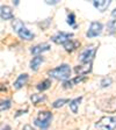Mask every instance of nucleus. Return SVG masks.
<instances>
[{"instance_id":"nucleus-13","label":"nucleus","mask_w":116,"mask_h":130,"mask_svg":"<svg viewBox=\"0 0 116 130\" xmlns=\"http://www.w3.org/2000/svg\"><path fill=\"white\" fill-rule=\"evenodd\" d=\"M93 4H94V6L100 12H103L106 8L110 5V1H109V0H95Z\"/></svg>"},{"instance_id":"nucleus-5","label":"nucleus","mask_w":116,"mask_h":130,"mask_svg":"<svg viewBox=\"0 0 116 130\" xmlns=\"http://www.w3.org/2000/svg\"><path fill=\"white\" fill-rule=\"evenodd\" d=\"M99 108L103 111H109V113L116 111V98H109L103 102H100Z\"/></svg>"},{"instance_id":"nucleus-14","label":"nucleus","mask_w":116,"mask_h":130,"mask_svg":"<svg viewBox=\"0 0 116 130\" xmlns=\"http://www.w3.org/2000/svg\"><path fill=\"white\" fill-rule=\"evenodd\" d=\"M78 46H79V42H77V41H72V40H70L69 42H66V43L64 44L65 50H66V51H69V52L74 51Z\"/></svg>"},{"instance_id":"nucleus-4","label":"nucleus","mask_w":116,"mask_h":130,"mask_svg":"<svg viewBox=\"0 0 116 130\" xmlns=\"http://www.w3.org/2000/svg\"><path fill=\"white\" fill-rule=\"evenodd\" d=\"M95 52H96V48H94V45L87 46L85 50L81 51L79 59L81 60V63H91L95 56Z\"/></svg>"},{"instance_id":"nucleus-21","label":"nucleus","mask_w":116,"mask_h":130,"mask_svg":"<svg viewBox=\"0 0 116 130\" xmlns=\"http://www.w3.org/2000/svg\"><path fill=\"white\" fill-rule=\"evenodd\" d=\"M107 28H108V31L110 32V34L116 32V20H111V21H109L108 24H107Z\"/></svg>"},{"instance_id":"nucleus-11","label":"nucleus","mask_w":116,"mask_h":130,"mask_svg":"<svg viewBox=\"0 0 116 130\" xmlns=\"http://www.w3.org/2000/svg\"><path fill=\"white\" fill-rule=\"evenodd\" d=\"M27 80H28V74L27 73H23V74H20L19 76V78L15 80V83H14V88H16V89H19V88H21L22 86H23L26 83H27Z\"/></svg>"},{"instance_id":"nucleus-20","label":"nucleus","mask_w":116,"mask_h":130,"mask_svg":"<svg viewBox=\"0 0 116 130\" xmlns=\"http://www.w3.org/2000/svg\"><path fill=\"white\" fill-rule=\"evenodd\" d=\"M12 24H13V28H14V30H15L16 32H19L20 30L24 27L23 23H22L20 20H18V19H14L13 20V23H12Z\"/></svg>"},{"instance_id":"nucleus-7","label":"nucleus","mask_w":116,"mask_h":130,"mask_svg":"<svg viewBox=\"0 0 116 130\" xmlns=\"http://www.w3.org/2000/svg\"><path fill=\"white\" fill-rule=\"evenodd\" d=\"M102 31V24L100 22H92L87 31V36L88 37H95V36L100 35Z\"/></svg>"},{"instance_id":"nucleus-25","label":"nucleus","mask_w":116,"mask_h":130,"mask_svg":"<svg viewBox=\"0 0 116 130\" xmlns=\"http://www.w3.org/2000/svg\"><path fill=\"white\" fill-rule=\"evenodd\" d=\"M111 84V79L109 78H103L102 80H101V86L102 87H107V86H109V85Z\"/></svg>"},{"instance_id":"nucleus-1","label":"nucleus","mask_w":116,"mask_h":130,"mask_svg":"<svg viewBox=\"0 0 116 130\" xmlns=\"http://www.w3.org/2000/svg\"><path fill=\"white\" fill-rule=\"evenodd\" d=\"M48 74L55 79H58V80H66L71 76V69L68 64H62L58 68L50 70L48 72Z\"/></svg>"},{"instance_id":"nucleus-26","label":"nucleus","mask_w":116,"mask_h":130,"mask_svg":"<svg viewBox=\"0 0 116 130\" xmlns=\"http://www.w3.org/2000/svg\"><path fill=\"white\" fill-rule=\"evenodd\" d=\"M23 130H35V129H34L31 125L27 124V125H24V127H23Z\"/></svg>"},{"instance_id":"nucleus-24","label":"nucleus","mask_w":116,"mask_h":130,"mask_svg":"<svg viewBox=\"0 0 116 130\" xmlns=\"http://www.w3.org/2000/svg\"><path fill=\"white\" fill-rule=\"evenodd\" d=\"M76 15H74V13H70L68 16V23L70 24V26H73V27H76V24H74V21H76Z\"/></svg>"},{"instance_id":"nucleus-19","label":"nucleus","mask_w":116,"mask_h":130,"mask_svg":"<svg viewBox=\"0 0 116 130\" xmlns=\"http://www.w3.org/2000/svg\"><path fill=\"white\" fill-rule=\"evenodd\" d=\"M30 100L32 101V103H38L40 101L45 100V95L44 94H32L30 96Z\"/></svg>"},{"instance_id":"nucleus-10","label":"nucleus","mask_w":116,"mask_h":130,"mask_svg":"<svg viewBox=\"0 0 116 130\" xmlns=\"http://www.w3.org/2000/svg\"><path fill=\"white\" fill-rule=\"evenodd\" d=\"M0 16H1V20L13 19V12H12V8L8 7V6H1V8H0Z\"/></svg>"},{"instance_id":"nucleus-18","label":"nucleus","mask_w":116,"mask_h":130,"mask_svg":"<svg viewBox=\"0 0 116 130\" xmlns=\"http://www.w3.org/2000/svg\"><path fill=\"white\" fill-rule=\"evenodd\" d=\"M50 86H51V80L45 79V80L41 81L40 84L37 85V89L38 91H45V89H48Z\"/></svg>"},{"instance_id":"nucleus-27","label":"nucleus","mask_w":116,"mask_h":130,"mask_svg":"<svg viewBox=\"0 0 116 130\" xmlns=\"http://www.w3.org/2000/svg\"><path fill=\"white\" fill-rule=\"evenodd\" d=\"M24 113H27V110H23V111L19 110V111H18V114H16V116H19V115H21V114H24Z\"/></svg>"},{"instance_id":"nucleus-8","label":"nucleus","mask_w":116,"mask_h":130,"mask_svg":"<svg viewBox=\"0 0 116 130\" xmlns=\"http://www.w3.org/2000/svg\"><path fill=\"white\" fill-rule=\"evenodd\" d=\"M91 70H92V62L91 63H82V64L76 66V69H74L76 73L79 74V76H84V74L88 73Z\"/></svg>"},{"instance_id":"nucleus-28","label":"nucleus","mask_w":116,"mask_h":130,"mask_svg":"<svg viewBox=\"0 0 116 130\" xmlns=\"http://www.w3.org/2000/svg\"><path fill=\"white\" fill-rule=\"evenodd\" d=\"M46 4H57V0H54V1H46Z\"/></svg>"},{"instance_id":"nucleus-22","label":"nucleus","mask_w":116,"mask_h":130,"mask_svg":"<svg viewBox=\"0 0 116 130\" xmlns=\"http://www.w3.org/2000/svg\"><path fill=\"white\" fill-rule=\"evenodd\" d=\"M66 102H69L68 99H59V100H56L54 103H52V107L54 108H59L63 105H65Z\"/></svg>"},{"instance_id":"nucleus-30","label":"nucleus","mask_w":116,"mask_h":130,"mask_svg":"<svg viewBox=\"0 0 116 130\" xmlns=\"http://www.w3.org/2000/svg\"><path fill=\"white\" fill-rule=\"evenodd\" d=\"M3 130H9V127H8V125H7V127H6V128H4Z\"/></svg>"},{"instance_id":"nucleus-16","label":"nucleus","mask_w":116,"mask_h":130,"mask_svg":"<svg viewBox=\"0 0 116 130\" xmlns=\"http://www.w3.org/2000/svg\"><path fill=\"white\" fill-rule=\"evenodd\" d=\"M85 79L84 76H80V77H76L74 79H72V80H69V81H65L64 83V87L65 88H69V87H72L73 85H76V84H79L80 81H82Z\"/></svg>"},{"instance_id":"nucleus-15","label":"nucleus","mask_w":116,"mask_h":130,"mask_svg":"<svg viewBox=\"0 0 116 130\" xmlns=\"http://www.w3.org/2000/svg\"><path fill=\"white\" fill-rule=\"evenodd\" d=\"M42 62H43V57H42V56L34 57V58L31 59V62H30V69H31L32 71H36Z\"/></svg>"},{"instance_id":"nucleus-29","label":"nucleus","mask_w":116,"mask_h":130,"mask_svg":"<svg viewBox=\"0 0 116 130\" xmlns=\"http://www.w3.org/2000/svg\"><path fill=\"white\" fill-rule=\"evenodd\" d=\"M111 15H113V16H116V8L114 9L113 12H111Z\"/></svg>"},{"instance_id":"nucleus-17","label":"nucleus","mask_w":116,"mask_h":130,"mask_svg":"<svg viewBox=\"0 0 116 130\" xmlns=\"http://www.w3.org/2000/svg\"><path fill=\"white\" fill-rule=\"evenodd\" d=\"M81 99H82V98L79 96V98H76V99H73V100L70 101V108L73 113H77V111H78V106H79V103H80Z\"/></svg>"},{"instance_id":"nucleus-9","label":"nucleus","mask_w":116,"mask_h":130,"mask_svg":"<svg viewBox=\"0 0 116 130\" xmlns=\"http://www.w3.org/2000/svg\"><path fill=\"white\" fill-rule=\"evenodd\" d=\"M49 49H50V44L49 43H41L35 46H32L31 54L36 55V56H40V54H42V52H44V51H48Z\"/></svg>"},{"instance_id":"nucleus-2","label":"nucleus","mask_w":116,"mask_h":130,"mask_svg":"<svg viewBox=\"0 0 116 130\" xmlns=\"http://www.w3.org/2000/svg\"><path fill=\"white\" fill-rule=\"evenodd\" d=\"M99 130H115L116 129V117L114 116H103L95 124Z\"/></svg>"},{"instance_id":"nucleus-12","label":"nucleus","mask_w":116,"mask_h":130,"mask_svg":"<svg viewBox=\"0 0 116 130\" xmlns=\"http://www.w3.org/2000/svg\"><path fill=\"white\" fill-rule=\"evenodd\" d=\"M19 36L21 38H23V40H27V41H29V40H32L34 38V34H32L31 31H30L29 29H27L26 27H23L21 30H20L19 32Z\"/></svg>"},{"instance_id":"nucleus-23","label":"nucleus","mask_w":116,"mask_h":130,"mask_svg":"<svg viewBox=\"0 0 116 130\" xmlns=\"http://www.w3.org/2000/svg\"><path fill=\"white\" fill-rule=\"evenodd\" d=\"M11 107V100H3L1 101V106H0V109L1 110H6V109H8Z\"/></svg>"},{"instance_id":"nucleus-3","label":"nucleus","mask_w":116,"mask_h":130,"mask_svg":"<svg viewBox=\"0 0 116 130\" xmlns=\"http://www.w3.org/2000/svg\"><path fill=\"white\" fill-rule=\"evenodd\" d=\"M51 117H52V115L50 111H40L37 119L35 120V124L37 125V127L42 128V129H45V128H48L49 124H50Z\"/></svg>"},{"instance_id":"nucleus-6","label":"nucleus","mask_w":116,"mask_h":130,"mask_svg":"<svg viewBox=\"0 0 116 130\" xmlns=\"http://www.w3.org/2000/svg\"><path fill=\"white\" fill-rule=\"evenodd\" d=\"M72 36H73V34L60 31V32H57L56 35L52 36V41L57 44H63V45H64L66 42L70 41V37H72Z\"/></svg>"}]
</instances>
